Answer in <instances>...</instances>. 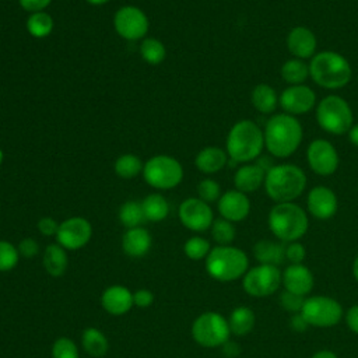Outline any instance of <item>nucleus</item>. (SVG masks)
Wrapping results in <instances>:
<instances>
[{
  "mask_svg": "<svg viewBox=\"0 0 358 358\" xmlns=\"http://www.w3.org/2000/svg\"><path fill=\"white\" fill-rule=\"evenodd\" d=\"M263 134L268 152L278 158H287L299 147L303 131L296 117L288 113H278L267 120Z\"/></svg>",
  "mask_w": 358,
  "mask_h": 358,
  "instance_id": "1",
  "label": "nucleus"
},
{
  "mask_svg": "<svg viewBox=\"0 0 358 358\" xmlns=\"http://www.w3.org/2000/svg\"><path fill=\"white\" fill-rule=\"evenodd\" d=\"M306 186L305 172L292 164L274 165L266 172L264 187L268 197L277 203H288L302 194Z\"/></svg>",
  "mask_w": 358,
  "mask_h": 358,
  "instance_id": "2",
  "label": "nucleus"
},
{
  "mask_svg": "<svg viewBox=\"0 0 358 358\" xmlns=\"http://www.w3.org/2000/svg\"><path fill=\"white\" fill-rule=\"evenodd\" d=\"M351 66L348 60L333 50L316 53L309 63L312 80L327 90H337L347 85L351 80Z\"/></svg>",
  "mask_w": 358,
  "mask_h": 358,
  "instance_id": "3",
  "label": "nucleus"
},
{
  "mask_svg": "<svg viewBox=\"0 0 358 358\" xmlns=\"http://www.w3.org/2000/svg\"><path fill=\"white\" fill-rule=\"evenodd\" d=\"M264 145V134L252 120L235 123L227 137V154L234 162H249L257 158Z\"/></svg>",
  "mask_w": 358,
  "mask_h": 358,
  "instance_id": "4",
  "label": "nucleus"
},
{
  "mask_svg": "<svg viewBox=\"0 0 358 358\" xmlns=\"http://www.w3.org/2000/svg\"><path fill=\"white\" fill-rule=\"evenodd\" d=\"M306 213L298 204L277 203L268 214V227L281 242H295L308 231Z\"/></svg>",
  "mask_w": 358,
  "mask_h": 358,
  "instance_id": "5",
  "label": "nucleus"
},
{
  "mask_svg": "<svg viewBox=\"0 0 358 358\" xmlns=\"http://www.w3.org/2000/svg\"><path fill=\"white\" fill-rule=\"evenodd\" d=\"M248 256L243 250L225 245L215 246L206 257L207 273L218 281H234L248 271Z\"/></svg>",
  "mask_w": 358,
  "mask_h": 358,
  "instance_id": "6",
  "label": "nucleus"
},
{
  "mask_svg": "<svg viewBox=\"0 0 358 358\" xmlns=\"http://www.w3.org/2000/svg\"><path fill=\"white\" fill-rule=\"evenodd\" d=\"M319 126L330 134H344L352 127V110L345 99L338 95L324 96L316 109Z\"/></svg>",
  "mask_w": 358,
  "mask_h": 358,
  "instance_id": "7",
  "label": "nucleus"
},
{
  "mask_svg": "<svg viewBox=\"0 0 358 358\" xmlns=\"http://www.w3.org/2000/svg\"><path fill=\"white\" fill-rule=\"evenodd\" d=\"M143 178L154 189L169 190L182 182L183 168L173 157L155 155L144 164Z\"/></svg>",
  "mask_w": 358,
  "mask_h": 358,
  "instance_id": "8",
  "label": "nucleus"
},
{
  "mask_svg": "<svg viewBox=\"0 0 358 358\" xmlns=\"http://www.w3.org/2000/svg\"><path fill=\"white\" fill-rule=\"evenodd\" d=\"M231 330L228 320L217 312H204L192 324L194 341L203 347L214 348L224 345L229 338Z\"/></svg>",
  "mask_w": 358,
  "mask_h": 358,
  "instance_id": "9",
  "label": "nucleus"
},
{
  "mask_svg": "<svg viewBox=\"0 0 358 358\" xmlns=\"http://www.w3.org/2000/svg\"><path fill=\"white\" fill-rule=\"evenodd\" d=\"M301 315L310 326L331 327L340 322L343 316V308L336 299L317 295L305 299Z\"/></svg>",
  "mask_w": 358,
  "mask_h": 358,
  "instance_id": "10",
  "label": "nucleus"
},
{
  "mask_svg": "<svg viewBox=\"0 0 358 358\" xmlns=\"http://www.w3.org/2000/svg\"><path fill=\"white\" fill-rule=\"evenodd\" d=\"M282 282V275L277 266L260 264L248 270L243 275L242 285L243 289L252 296H267L274 294L280 284Z\"/></svg>",
  "mask_w": 358,
  "mask_h": 358,
  "instance_id": "11",
  "label": "nucleus"
},
{
  "mask_svg": "<svg viewBox=\"0 0 358 358\" xmlns=\"http://www.w3.org/2000/svg\"><path fill=\"white\" fill-rule=\"evenodd\" d=\"M113 27L117 35L127 41H138L148 32V18L136 6H123L113 15Z\"/></svg>",
  "mask_w": 358,
  "mask_h": 358,
  "instance_id": "12",
  "label": "nucleus"
},
{
  "mask_svg": "<svg viewBox=\"0 0 358 358\" xmlns=\"http://www.w3.org/2000/svg\"><path fill=\"white\" fill-rule=\"evenodd\" d=\"M92 236V227L83 217H71L59 224L56 241L66 250H78L84 248Z\"/></svg>",
  "mask_w": 358,
  "mask_h": 358,
  "instance_id": "13",
  "label": "nucleus"
},
{
  "mask_svg": "<svg viewBox=\"0 0 358 358\" xmlns=\"http://www.w3.org/2000/svg\"><path fill=\"white\" fill-rule=\"evenodd\" d=\"M178 215L182 225L193 232H203L208 229L214 221L211 207L199 197H189L183 200L179 206Z\"/></svg>",
  "mask_w": 358,
  "mask_h": 358,
  "instance_id": "14",
  "label": "nucleus"
},
{
  "mask_svg": "<svg viewBox=\"0 0 358 358\" xmlns=\"http://www.w3.org/2000/svg\"><path fill=\"white\" fill-rule=\"evenodd\" d=\"M306 158L310 169L322 176L334 173L338 166V154L334 145L323 138H316L309 144Z\"/></svg>",
  "mask_w": 358,
  "mask_h": 358,
  "instance_id": "15",
  "label": "nucleus"
},
{
  "mask_svg": "<svg viewBox=\"0 0 358 358\" xmlns=\"http://www.w3.org/2000/svg\"><path fill=\"white\" fill-rule=\"evenodd\" d=\"M316 102L315 91L303 84L289 85L280 95V105L288 115H301L309 112Z\"/></svg>",
  "mask_w": 358,
  "mask_h": 358,
  "instance_id": "16",
  "label": "nucleus"
},
{
  "mask_svg": "<svg viewBox=\"0 0 358 358\" xmlns=\"http://www.w3.org/2000/svg\"><path fill=\"white\" fill-rule=\"evenodd\" d=\"M218 211L222 218L231 222H238L248 217L250 211V201L246 193L228 190L218 199Z\"/></svg>",
  "mask_w": 358,
  "mask_h": 358,
  "instance_id": "17",
  "label": "nucleus"
},
{
  "mask_svg": "<svg viewBox=\"0 0 358 358\" xmlns=\"http://www.w3.org/2000/svg\"><path fill=\"white\" fill-rule=\"evenodd\" d=\"M308 210L317 220H327L337 211L336 193L326 186H316L308 194Z\"/></svg>",
  "mask_w": 358,
  "mask_h": 358,
  "instance_id": "18",
  "label": "nucleus"
},
{
  "mask_svg": "<svg viewBox=\"0 0 358 358\" xmlns=\"http://www.w3.org/2000/svg\"><path fill=\"white\" fill-rule=\"evenodd\" d=\"M102 308L112 316L126 315L133 306V294L124 285H110L101 295Z\"/></svg>",
  "mask_w": 358,
  "mask_h": 358,
  "instance_id": "19",
  "label": "nucleus"
},
{
  "mask_svg": "<svg viewBox=\"0 0 358 358\" xmlns=\"http://www.w3.org/2000/svg\"><path fill=\"white\" fill-rule=\"evenodd\" d=\"M287 48L296 59H308L315 56L316 36L306 27H295L287 36Z\"/></svg>",
  "mask_w": 358,
  "mask_h": 358,
  "instance_id": "20",
  "label": "nucleus"
},
{
  "mask_svg": "<svg viewBox=\"0 0 358 358\" xmlns=\"http://www.w3.org/2000/svg\"><path fill=\"white\" fill-rule=\"evenodd\" d=\"M282 284L287 291L305 296L313 288V275L302 263L291 264L282 273Z\"/></svg>",
  "mask_w": 358,
  "mask_h": 358,
  "instance_id": "21",
  "label": "nucleus"
},
{
  "mask_svg": "<svg viewBox=\"0 0 358 358\" xmlns=\"http://www.w3.org/2000/svg\"><path fill=\"white\" fill-rule=\"evenodd\" d=\"M151 235L143 227L129 228L122 238V249L129 257H143L151 249Z\"/></svg>",
  "mask_w": 358,
  "mask_h": 358,
  "instance_id": "22",
  "label": "nucleus"
},
{
  "mask_svg": "<svg viewBox=\"0 0 358 358\" xmlns=\"http://www.w3.org/2000/svg\"><path fill=\"white\" fill-rule=\"evenodd\" d=\"M267 169L263 168L259 162L257 164H246L241 166L235 176H234V183L236 190L249 193L257 190L262 185H264V178H266Z\"/></svg>",
  "mask_w": 358,
  "mask_h": 358,
  "instance_id": "23",
  "label": "nucleus"
},
{
  "mask_svg": "<svg viewBox=\"0 0 358 358\" xmlns=\"http://www.w3.org/2000/svg\"><path fill=\"white\" fill-rule=\"evenodd\" d=\"M227 151L220 147H206L196 155L194 165L203 173H215L227 165Z\"/></svg>",
  "mask_w": 358,
  "mask_h": 358,
  "instance_id": "24",
  "label": "nucleus"
},
{
  "mask_svg": "<svg viewBox=\"0 0 358 358\" xmlns=\"http://www.w3.org/2000/svg\"><path fill=\"white\" fill-rule=\"evenodd\" d=\"M255 257L260 262V264H271L278 266L284 263L285 259V242H274V241H259L253 248Z\"/></svg>",
  "mask_w": 358,
  "mask_h": 358,
  "instance_id": "25",
  "label": "nucleus"
},
{
  "mask_svg": "<svg viewBox=\"0 0 358 358\" xmlns=\"http://www.w3.org/2000/svg\"><path fill=\"white\" fill-rule=\"evenodd\" d=\"M43 267L52 277H60L64 274L69 266V257L66 249L59 243H50L43 250Z\"/></svg>",
  "mask_w": 358,
  "mask_h": 358,
  "instance_id": "26",
  "label": "nucleus"
},
{
  "mask_svg": "<svg viewBox=\"0 0 358 358\" xmlns=\"http://www.w3.org/2000/svg\"><path fill=\"white\" fill-rule=\"evenodd\" d=\"M81 345L85 350V352L94 358L103 357L109 348L106 336L96 327H87L83 331Z\"/></svg>",
  "mask_w": 358,
  "mask_h": 358,
  "instance_id": "27",
  "label": "nucleus"
},
{
  "mask_svg": "<svg viewBox=\"0 0 358 358\" xmlns=\"http://www.w3.org/2000/svg\"><path fill=\"white\" fill-rule=\"evenodd\" d=\"M141 208L144 218L151 222L162 221L169 214V204L166 199L159 193H151L141 201Z\"/></svg>",
  "mask_w": 358,
  "mask_h": 358,
  "instance_id": "28",
  "label": "nucleus"
},
{
  "mask_svg": "<svg viewBox=\"0 0 358 358\" xmlns=\"http://www.w3.org/2000/svg\"><path fill=\"white\" fill-rule=\"evenodd\" d=\"M252 103L260 113H271L278 103L275 90L267 84H257L252 91Z\"/></svg>",
  "mask_w": 358,
  "mask_h": 358,
  "instance_id": "29",
  "label": "nucleus"
},
{
  "mask_svg": "<svg viewBox=\"0 0 358 358\" xmlns=\"http://www.w3.org/2000/svg\"><path fill=\"white\" fill-rule=\"evenodd\" d=\"M255 320H256V317L250 308L238 306L229 315V319H228L229 330L235 336H245L253 329Z\"/></svg>",
  "mask_w": 358,
  "mask_h": 358,
  "instance_id": "30",
  "label": "nucleus"
},
{
  "mask_svg": "<svg viewBox=\"0 0 358 358\" xmlns=\"http://www.w3.org/2000/svg\"><path fill=\"white\" fill-rule=\"evenodd\" d=\"M309 76V66L301 59H289L281 66V77L291 85L302 84Z\"/></svg>",
  "mask_w": 358,
  "mask_h": 358,
  "instance_id": "31",
  "label": "nucleus"
},
{
  "mask_svg": "<svg viewBox=\"0 0 358 358\" xmlns=\"http://www.w3.org/2000/svg\"><path fill=\"white\" fill-rule=\"evenodd\" d=\"M143 161L134 154H123L120 155L113 165L115 173L123 179L136 178L140 172H143Z\"/></svg>",
  "mask_w": 358,
  "mask_h": 358,
  "instance_id": "32",
  "label": "nucleus"
},
{
  "mask_svg": "<svg viewBox=\"0 0 358 358\" xmlns=\"http://www.w3.org/2000/svg\"><path fill=\"white\" fill-rule=\"evenodd\" d=\"M27 31L34 38H45L53 31V18L45 11L32 13L27 20Z\"/></svg>",
  "mask_w": 358,
  "mask_h": 358,
  "instance_id": "33",
  "label": "nucleus"
},
{
  "mask_svg": "<svg viewBox=\"0 0 358 358\" xmlns=\"http://www.w3.org/2000/svg\"><path fill=\"white\" fill-rule=\"evenodd\" d=\"M117 215H119V221L122 222V225H124L127 229L140 227V224L143 221H145L143 208H141V203L134 201V200L124 201L120 206Z\"/></svg>",
  "mask_w": 358,
  "mask_h": 358,
  "instance_id": "34",
  "label": "nucleus"
},
{
  "mask_svg": "<svg viewBox=\"0 0 358 358\" xmlns=\"http://www.w3.org/2000/svg\"><path fill=\"white\" fill-rule=\"evenodd\" d=\"M140 53L148 64H159L164 62L166 50L164 43L157 38H145L140 45Z\"/></svg>",
  "mask_w": 358,
  "mask_h": 358,
  "instance_id": "35",
  "label": "nucleus"
},
{
  "mask_svg": "<svg viewBox=\"0 0 358 358\" xmlns=\"http://www.w3.org/2000/svg\"><path fill=\"white\" fill-rule=\"evenodd\" d=\"M211 236L213 239L221 245V246H225V245H229L234 239H235V227L231 221L225 220V218H218V220H214L213 224H211Z\"/></svg>",
  "mask_w": 358,
  "mask_h": 358,
  "instance_id": "36",
  "label": "nucleus"
},
{
  "mask_svg": "<svg viewBox=\"0 0 358 358\" xmlns=\"http://www.w3.org/2000/svg\"><path fill=\"white\" fill-rule=\"evenodd\" d=\"M183 250H185V255L190 260H201V259L207 257L211 248H210V242L207 239H204L201 236H192L185 242Z\"/></svg>",
  "mask_w": 358,
  "mask_h": 358,
  "instance_id": "37",
  "label": "nucleus"
},
{
  "mask_svg": "<svg viewBox=\"0 0 358 358\" xmlns=\"http://www.w3.org/2000/svg\"><path fill=\"white\" fill-rule=\"evenodd\" d=\"M20 253L17 246L8 241L0 239V271H10L18 264Z\"/></svg>",
  "mask_w": 358,
  "mask_h": 358,
  "instance_id": "38",
  "label": "nucleus"
},
{
  "mask_svg": "<svg viewBox=\"0 0 358 358\" xmlns=\"http://www.w3.org/2000/svg\"><path fill=\"white\" fill-rule=\"evenodd\" d=\"M52 358H80V352L71 338L59 337L52 345Z\"/></svg>",
  "mask_w": 358,
  "mask_h": 358,
  "instance_id": "39",
  "label": "nucleus"
},
{
  "mask_svg": "<svg viewBox=\"0 0 358 358\" xmlns=\"http://www.w3.org/2000/svg\"><path fill=\"white\" fill-rule=\"evenodd\" d=\"M197 194L199 199H201L203 201L211 203L221 197V187L217 180L207 178L200 180V183L197 185Z\"/></svg>",
  "mask_w": 358,
  "mask_h": 358,
  "instance_id": "40",
  "label": "nucleus"
},
{
  "mask_svg": "<svg viewBox=\"0 0 358 358\" xmlns=\"http://www.w3.org/2000/svg\"><path fill=\"white\" fill-rule=\"evenodd\" d=\"M280 303L285 310L292 312V313H299L303 308L305 298H303V295H298V294H294V292H289L285 289L280 295Z\"/></svg>",
  "mask_w": 358,
  "mask_h": 358,
  "instance_id": "41",
  "label": "nucleus"
},
{
  "mask_svg": "<svg viewBox=\"0 0 358 358\" xmlns=\"http://www.w3.org/2000/svg\"><path fill=\"white\" fill-rule=\"evenodd\" d=\"M305 248L296 241L285 243V259L289 260L292 264H299L305 259Z\"/></svg>",
  "mask_w": 358,
  "mask_h": 358,
  "instance_id": "42",
  "label": "nucleus"
},
{
  "mask_svg": "<svg viewBox=\"0 0 358 358\" xmlns=\"http://www.w3.org/2000/svg\"><path fill=\"white\" fill-rule=\"evenodd\" d=\"M17 249L20 256L25 259H34L39 252V245L34 238H24L20 241Z\"/></svg>",
  "mask_w": 358,
  "mask_h": 358,
  "instance_id": "43",
  "label": "nucleus"
},
{
  "mask_svg": "<svg viewBox=\"0 0 358 358\" xmlns=\"http://www.w3.org/2000/svg\"><path fill=\"white\" fill-rule=\"evenodd\" d=\"M36 227H38V229L42 235H45V236H53L55 235L56 236L57 229H59V222L52 217H43L38 221Z\"/></svg>",
  "mask_w": 358,
  "mask_h": 358,
  "instance_id": "44",
  "label": "nucleus"
},
{
  "mask_svg": "<svg viewBox=\"0 0 358 358\" xmlns=\"http://www.w3.org/2000/svg\"><path fill=\"white\" fill-rule=\"evenodd\" d=\"M154 301V295L151 291L145 289V288H141V289H137L134 294H133V303L134 306H138V308H148Z\"/></svg>",
  "mask_w": 358,
  "mask_h": 358,
  "instance_id": "45",
  "label": "nucleus"
},
{
  "mask_svg": "<svg viewBox=\"0 0 358 358\" xmlns=\"http://www.w3.org/2000/svg\"><path fill=\"white\" fill-rule=\"evenodd\" d=\"M20 6L22 7V10L32 13H38V11H43L50 3L52 0H18Z\"/></svg>",
  "mask_w": 358,
  "mask_h": 358,
  "instance_id": "46",
  "label": "nucleus"
},
{
  "mask_svg": "<svg viewBox=\"0 0 358 358\" xmlns=\"http://www.w3.org/2000/svg\"><path fill=\"white\" fill-rule=\"evenodd\" d=\"M345 320H347L348 327H350L354 333L358 334V305H354V306H351V308L348 309Z\"/></svg>",
  "mask_w": 358,
  "mask_h": 358,
  "instance_id": "47",
  "label": "nucleus"
},
{
  "mask_svg": "<svg viewBox=\"0 0 358 358\" xmlns=\"http://www.w3.org/2000/svg\"><path fill=\"white\" fill-rule=\"evenodd\" d=\"M291 327L292 329H295V330H298V331H303V330H306V327L309 326L308 324V322L305 320V317L301 315V312L299 313H295L292 317H291Z\"/></svg>",
  "mask_w": 358,
  "mask_h": 358,
  "instance_id": "48",
  "label": "nucleus"
},
{
  "mask_svg": "<svg viewBox=\"0 0 358 358\" xmlns=\"http://www.w3.org/2000/svg\"><path fill=\"white\" fill-rule=\"evenodd\" d=\"M224 352L228 355V357H235L238 352H239V348H238V344H235V343H229V341H227L225 344H224Z\"/></svg>",
  "mask_w": 358,
  "mask_h": 358,
  "instance_id": "49",
  "label": "nucleus"
},
{
  "mask_svg": "<svg viewBox=\"0 0 358 358\" xmlns=\"http://www.w3.org/2000/svg\"><path fill=\"white\" fill-rule=\"evenodd\" d=\"M348 137L350 141L358 147V124H354L350 130H348Z\"/></svg>",
  "mask_w": 358,
  "mask_h": 358,
  "instance_id": "50",
  "label": "nucleus"
},
{
  "mask_svg": "<svg viewBox=\"0 0 358 358\" xmlns=\"http://www.w3.org/2000/svg\"><path fill=\"white\" fill-rule=\"evenodd\" d=\"M312 358H337V357H336V354H334V352L327 351V350H323V351L316 352Z\"/></svg>",
  "mask_w": 358,
  "mask_h": 358,
  "instance_id": "51",
  "label": "nucleus"
},
{
  "mask_svg": "<svg viewBox=\"0 0 358 358\" xmlns=\"http://www.w3.org/2000/svg\"><path fill=\"white\" fill-rule=\"evenodd\" d=\"M352 274H354L355 280L358 281V256L355 257V260H354V263H352Z\"/></svg>",
  "mask_w": 358,
  "mask_h": 358,
  "instance_id": "52",
  "label": "nucleus"
},
{
  "mask_svg": "<svg viewBox=\"0 0 358 358\" xmlns=\"http://www.w3.org/2000/svg\"><path fill=\"white\" fill-rule=\"evenodd\" d=\"M109 0H87V3L92 4V6H102L105 3H108Z\"/></svg>",
  "mask_w": 358,
  "mask_h": 358,
  "instance_id": "53",
  "label": "nucleus"
},
{
  "mask_svg": "<svg viewBox=\"0 0 358 358\" xmlns=\"http://www.w3.org/2000/svg\"><path fill=\"white\" fill-rule=\"evenodd\" d=\"M3 159H4V152H3V150L0 148V165H1V162H3Z\"/></svg>",
  "mask_w": 358,
  "mask_h": 358,
  "instance_id": "54",
  "label": "nucleus"
}]
</instances>
